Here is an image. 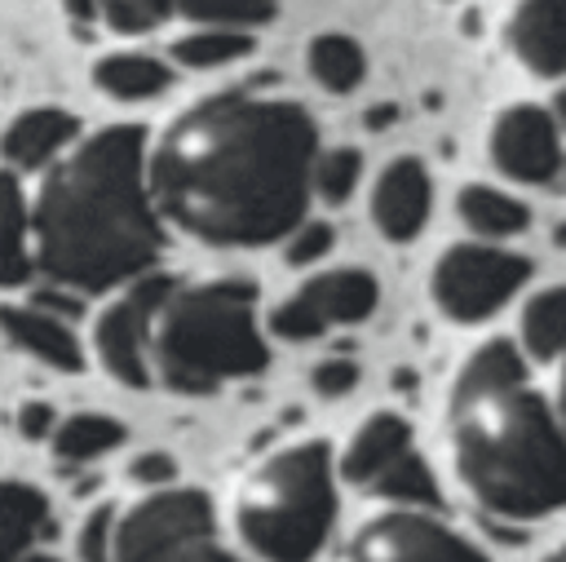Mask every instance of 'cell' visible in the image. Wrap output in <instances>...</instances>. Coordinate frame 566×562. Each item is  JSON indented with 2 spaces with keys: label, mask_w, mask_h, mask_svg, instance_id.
Returning <instances> with one entry per match:
<instances>
[{
  "label": "cell",
  "mask_w": 566,
  "mask_h": 562,
  "mask_svg": "<svg viewBox=\"0 0 566 562\" xmlns=\"http://www.w3.org/2000/svg\"><path fill=\"white\" fill-rule=\"evenodd\" d=\"M548 562H566V549H557V553H553V558H548Z\"/></svg>",
  "instance_id": "f35d334b"
},
{
  "label": "cell",
  "mask_w": 566,
  "mask_h": 562,
  "mask_svg": "<svg viewBox=\"0 0 566 562\" xmlns=\"http://www.w3.org/2000/svg\"><path fill=\"white\" fill-rule=\"evenodd\" d=\"M305 71H310V80H314L318 89H327V93H354V89L363 84L367 58H363V49H358L349 35L323 31V35H314L310 49H305Z\"/></svg>",
  "instance_id": "44dd1931"
},
{
  "label": "cell",
  "mask_w": 566,
  "mask_h": 562,
  "mask_svg": "<svg viewBox=\"0 0 566 562\" xmlns=\"http://www.w3.org/2000/svg\"><path fill=\"white\" fill-rule=\"evenodd\" d=\"M31 274V248H27V204L18 190V177L0 173V288H18Z\"/></svg>",
  "instance_id": "7402d4cb"
},
{
  "label": "cell",
  "mask_w": 566,
  "mask_h": 562,
  "mask_svg": "<svg viewBox=\"0 0 566 562\" xmlns=\"http://www.w3.org/2000/svg\"><path fill=\"white\" fill-rule=\"evenodd\" d=\"M177 279L172 274H137L124 283V292L97 314L93 323V350H97V363L119 381V385H133V389H146L150 385V358H146V341H150V319L159 310V301L168 296Z\"/></svg>",
  "instance_id": "30bf717a"
},
{
  "label": "cell",
  "mask_w": 566,
  "mask_h": 562,
  "mask_svg": "<svg viewBox=\"0 0 566 562\" xmlns=\"http://www.w3.org/2000/svg\"><path fill=\"white\" fill-rule=\"evenodd\" d=\"M380 301V288H376V274L367 270H323V274H310L292 296H283L270 314V332L283 336V341H314L332 327H349V323H363L371 319Z\"/></svg>",
  "instance_id": "9c48e42d"
},
{
  "label": "cell",
  "mask_w": 566,
  "mask_h": 562,
  "mask_svg": "<svg viewBox=\"0 0 566 562\" xmlns=\"http://www.w3.org/2000/svg\"><path fill=\"white\" fill-rule=\"evenodd\" d=\"M336 522V456L323 438L261 456L234 487V531L265 562H314Z\"/></svg>",
  "instance_id": "5b68a950"
},
{
  "label": "cell",
  "mask_w": 566,
  "mask_h": 562,
  "mask_svg": "<svg viewBox=\"0 0 566 562\" xmlns=\"http://www.w3.org/2000/svg\"><path fill=\"white\" fill-rule=\"evenodd\" d=\"M75 128H80V124H75L71 111H62V106H35V111L18 115V119L4 128L0 150H4V159L18 164V168H40V164L57 159V155L75 142Z\"/></svg>",
  "instance_id": "2e32d148"
},
{
  "label": "cell",
  "mask_w": 566,
  "mask_h": 562,
  "mask_svg": "<svg viewBox=\"0 0 566 562\" xmlns=\"http://www.w3.org/2000/svg\"><path fill=\"white\" fill-rule=\"evenodd\" d=\"M155 562H239L230 549H221L212 535H199V540H186V544H177V549H168L164 558H155Z\"/></svg>",
  "instance_id": "1f68e13d"
},
{
  "label": "cell",
  "mask_w": 566,
  "mask_h": 562,
  "mask_svg": "<svg viewBox=\"0 0 566 562\" xmlns=\"http://www.w3.org/2000/svg\"><path fill=\"white\" fill-rule=\"evenodd\" d=\"M287 248H283V257H287V266H310V261H318L327 248H332V226L327 221H296L287 235Z\"/></svg>",
  "instance_id": "f1b7e54d"
},
{
  "label": "cell",
  "mask_w": 566,
  "mask_h": 562,
  "mask_svg": "<svg viewBox=\"0 0 566 562\" xmlns=\"http://www.w3.org/2000/svg\"><path fill=\"white\" fill-rule=\"evenodd\" d=\"M429 204H433V190H429L424 164L402 155L385 164L371 186V226L389 243H411L429 221Z\"/></svg>",
  "instance_id": "4fadbf2b"
},
{
  "label": "cell",
  "mask_w": 566,
  "mask_h": 562,
  "mask_svg": "<svg viewBox=\"0 0 566 562\" xmlns=\"http://www.w3.org/2000/svg\"><path fill=\"white\" fill-rule=\"evenodd\" d=\"M517 350L522 358H539V363H553L566 350V283L544 288L522 305Z\"/></svg>",
  "instance_id": "ac0fdd59"
},
{
  "label": "cell",
  "mask_w": 566,
  "mask_h": 562,
  "mask_svg": "<svg viewBox=\"0 0 566 562\" xmlns=\"http://www.w3.org/2000/svg\"><path fill=\"white\" fill-rule=\"evenodd\" d=\"M385 504H407V509H438L442 496H438V482H433V469L407 447L398 460H389L371 482H367Z\"/></svg>",
  "instance_id": "cb8c5ba5"
},
{
  "label": "cell",
  "mask_w": 566,
  "mask_h": 562,
  "mask_svg": "<svg viewBox=\"0 0 566 562\" xmlns=\"http://www.w3.org/2000/svg\"><path fill=\"white\" fill-rule=\"evenodd\" d=\"M128 473H133L142 487H168V482L177 478V465H172V456H164V451H146V456H137V460L128 465Z\"/></svg>",
  "instance_id": "d6a6232c"
},
{
  "label": "cell",
  "mask_w": 566,
  "mask_h": 562,
  "mask_svg": "<svg viewBox=\"0 0 566 562\" xmlns=\"http://www.w3.org/2000/svg\"><path fill=\"white\" fill-rule=\"evenodd\" d=\"M111 522H115L111 504H102L84 518V527H80V558L84 562H111Z\"/></svg>",
  "instance_id": "4dcf8cb0"
},
{
  "label": "cell",
  "mask_w": 566,
  "mask_h": 562,
  "mask_svg": "<svg viewBox=\"0 0 566 562\" xmlns=\"http://www.w3.org/2000/svg\"><path fill=\"white\" fill-rule=\"evenodd\" d=\"M455 208H460V221L482 239H513V235H522L531 226V212H526L522 199H513L509 190L482 186V181L464 186L455 195Z\"/></svg>",
  "instance_id": "d6986e66"
},
{
  "label": "cell",
  "mask_w": 566,
  "mask_h": 562,
  "mask_svg": "<svg viewBox=\"0 0 566 562\" xmlns=\"http://www.w3.org/2000/svg\"><path fill=\"white\" fill-rule=\"evenodd\" d=\"M500 35L526 75L566 80V0H517Z\"/></svg>",
  "instance_id": "7c38bea8"
},
{
  "label": "cell",
  "mask_w": 566,
  "mask_h": 562,
  "mask_svg": "<svg viewBox=\"0 0 566 562\" xmlns=\"http://www.w3.org/2000/svg\"><path fill=\"white\" fill-rule=\"evenodd\" d=\"M252 53L248 31H226V27H195L190 35L172 40V62L186 71H217Z\"/></svg>",
  "instance_id": "d4e9b609"
},
{
  "label": "cell",
  "mask_w": 566,
  "mask_h": 562,
  "mask_svg": "<svg viewBox=\"0 0 566 562\" xmlns=\"http://www.w3.org/2000/svg\"><path fill=\"white\" fill-rule=\"evenodd\" d=\"M49 527L44 491L27 482H0V562H18Z\"/></svg>",
  "instance_id": "e0dca14e"
},
{
  "label": "cell",
  "mask_w": 566,
  "mask_h": 562,
  "mask_svg": "<svg viewBox=\"0 0 566 562\" xmlns=\"http://www.w3.org/2000/svg\"><path fill=\"white\" fill-rule=\"evenodd\" d=\"M0 332L9 345H18L22 354H31L35 363H44L53 372L84 367V350H80L75 332L66 327V319H57L40 305H0Z\"/></svg>",
  "instance_id": "5bb4252c"
},
{
  "label": "cell",
  "mask_w": 566,
  "mask_h": 562,
  "mask_svg": "<svg viewBox=\"0 0 566 562\" xmlns=\"http://www.w3.org/2000/svg\"><path fill=\"white\" fill-rule=\"evenodd\" d=\"M93 84L106 97L146 102V97H159L172 84V71L159 58H150V53H111V58H102L93 66Z\"/></svg>",
  "instance_id": "ffe728a7"
},
{
  "label": "cell",
  "mask_w": 566,
  "mask_h": 562,
  "mask_svg": "<svg viewBox=\"0 0 566 562\" xmlns=\"http://www.w3.org/2000/svg\"><path fill=\"white\" fill-rule=\"evenodd\" d=\"M548 407H553L557 425L566 429V350L557 354V372H553V394H548Z\"/></svg>",
  "instance_id": "e575fe53"
},
{
  "label": "cell",
  "mask_w": 566,
  "mask_h": 562,
  "mask_svg": "<svg viewBox=\"0 0 566 562\" xmlns=\"http://www.w3.org/2000/svg\"><path fill=\"white\" fill-rule=\"evenodd\" d=\"M442 438L455 482L482 513L526 522L566 509V429L526 376L447 389Z\"/></svg>",
  "instance_id": "3957f363"
},
{
  "label": "cell",
  "mask_w": 566,
  "mask_h": 562,
  "mask_svg": "<svg viewBox=\"0 0 566 562\" xmlns=\"http://www.w3.org/2000/svg\"><path fill=\"white\" fill-rule=\"evenodd\" d=\"M18 562H57V558H53V553H31V549H27Z\"/></svg>",
  "instance_id": "74e56055"
},
{
  "label": "cell",
  "mask_w": 566,
  "mask_h": 562,
  "mask_svg": "<svg viewBox=\"0 0 566 562\" xmlns=\"http://www.w3.org/2000/svg\"><path fill=\"white\" fill-rule=\"evenodd\" d=\"M411 447V425L398 416V412H371L358 420V429L345 438V451L336 460L340 478L367 487L389 460H398L402 451Z\"/></svg>",
  "instance_id": "9a60e30c"
},
{
  "label": "cell",
  "mask_w": 566,
  "mask_h": 562,
  "mask_svg": "<svg viewBox=\"0 0 566 562\" xmlns=\"http://www.w3.org/2000/svg\"><path fill=\"white\" fill-rule=\"evenodd\" d=\"M310 385H314L323 398H340V394H349V389L358 385V363L332 354V358H323V363L310 372Z\"/></svg>",
  "instance_id": "f546056e"
},
{
  "label": "cell",
  "mask_w": 566,
  "mask_h": 562,
  "mask_svg": "<svg viewBox=\"0 0 566 562\" xmlns=\"http://www.w3.org/2000/svg\"><path fill=\"white\" fill-rule=\"evenodd\" d=\"M486 159L509 181L548 186L566 164L553 111L539 102H509L486 128Z\"/></svg>",
  "instance_id": "8fae6325"
},
{
  "label": "cell",
  "mask_w": 566,
  "mask_h": 562,
  "mask_svg": "<svg viewBox=\"0 0 566 562\" xmlns=\"http://www.w3.org/2000/svg\"><path fill=\"white\" fill-rule=\"evenodd\" d=\"M212 535V500L199 487H155L111 522V562H155L168 549Z\"/></svg>",
  "instance_id": "ba28073f"
},
{
  "label": "cell",
  "mask_w": 566,
  "mask_h": 562,
  "mask_svg": "<svg viewBox=\"0 0 566 562\" xmlns=\"http://www.w3.org/2000/svg\"><path fill=\"white\" fill-rule=\"evenodd\" d=\"M31 305H40V310H49V314H57V319H71V314L80 310L75 296H66V292H57V288H53V292H35Z\"/></svg>",
  "instance_id": "d590c367"
},
{
  "label": "cell",
  "mask_w": 566,
  "mask_h": 562,
  "mask_svg": "<svg viewBox=\"0 0 566 562\" xmlns=\"http://www.w3.org/2000/svg\"><path fill=\"white\" fill-rule=\"evenodd\" d=\"M164 4H168V0H164Z\"/></svg>",
  "instance_id": "ab89813d"
},
{
  "label": "cell",
  "mask_w": 566,
  "mask_h": 562,
  "mask_svg": "<svg viewBox=\"0 0 566 562\" xmlns=\"http://www.w3.org/2000/svg\"><path fill=\"white\" fill-rule=\"evenodd\" d=\"M531 261L491 243H451L429 270V301L451 323H482L517 296Z\"/></svg>",
  "instance_id": "8992f818"
},
{
  "label": "cell",
  "mask_w": 566,
  "mask_h": 562,
  "mask_svg": "<svg viewBox=\"0 0 566 562\" xmlns=\"http://www.w3.org/2000/svg\"><path fill=\"white\" fill-rule=\"evenodd\" d=\"M318 128L301 102L212 93L186 106L146 150L159 221L212 248H265L310 208Z\"/></svg>",
  "instance_id": "6da1fadb"
},
{
  "label": "cell",
  "mask_w": 566,
  "mask_h": 562,
  "mask_svg": "<svg viewBox=\"0 0 566 562\" xmlns=\"http://www.w3.org/2000/svg\"><path fill=\"white\" fill-rule=\"evenodd\" d=\"M358 173H363V155L354 146L318 150L310 168V195H318L323 204H345L358 186Z\"/></svg>",
  "instance_id": "4316f807"
},
{
  "label": "cell",
  "mask_w": 566,
  "mask_h": 562,
  "mask_svg": "<svg viewBox=\"0 0 566 562\" xmlns=\"http://www.w3.org/2000/svg\"><path fill=\"white\" fill-rule=\"evenodd\" d=\"M150 381L172 394H212L226 381L256 376L270 363L256 288L243 279L172 283L150 319Z\"/></svg>",
  "instance_id": "277c9868"
},
{
  "label": "cell",
  "mask_w": 566,
  "mask_h": 562,
  "mask_svg": "<svg viewBox=\"0 0 566 562\" xmlns=\"http://www.w3.org/2000/svg\"><path fill=\"white\" fill-rule=\"evenodd\" d=\"M168 13H181L195 27L252 31L279 13V0H168Z\"/></svg>",
  "instance_id": "484cf974"
},
{
  "label": "cell",
  "mask_w": 566,
  "mask_h": 562,
  "mask_svg": "<svg viewBox=\"0 0 566 562\" xmlns=\"http://www.w3.org/2000/svg\"><path fill=\"white\" fill-rule=\"evenodd\" d=\"M336 562H491L433 509L380 504L354 522Z\"/></svg>",
  "instance_id": "52a82bcc"
},
{
  "label": "cell",
  "mask_w": 566,
  "mask_h": 562,
  "mask_svg": "<svg viewBox=\"0 0 566 562\" xmlns=\"http://www.w3.org/2000/svg\"><path fill=\"white\" fill-rule=\"evenodd\" d=\"M53 451L71 465H84V460H97L106 451H115L124 443V425L115 416H102V412H75L66 416L62 425H53Z\"/></svg>",
  "instance_id": "603a6c76"
},
{
  "label": "cell",
  "mask_w": 566,
  "mask_h": 562,
  "mask_svg": "<svg viewBox=\"0 0 566 562\" xmlns=\"http://www.w3.org/2000/svg\"><path fill=\"white\" fill-rule=\"evenodd\" d=\"M35 261L57 288L106 292L159 261L164 221L146 186V133L111 124L80 142L40 181Z\"/></svg>",
  "instance_id": "7a4b0ae2"
},
{
  "label": "cell",
  "mask_w": 566,
  "mask_h": 562,
  "mask_svg": "<svg viewBox=\"0 0 566 562\" xmlns=\"http://www.w3.org/2000/svg\"><path fill=\"white\" fill-rule=\"evenodd\" d=\"M62 4H66V13L75 22H93L97 18V0H62Z\"/></svg>",
  "instance_id": "8d00e7d4"
},
{
  "label": "cell",
  "mask_w": 566,
  "mask_h": 562,
  "mask_svg": "<svg viewBox=\"0 0 566 562\" xmlns=\"http://www.w3.org/2000/svg\"><path fill=\"white\" fill-rule=\"evenodd\" d=\"M97 13L106 18L111 31H124V35H137V31H150L168 18V4L164 0H97Z\"/></svg>",
  "instance_id": "83f0119b"
},
{
  "label": "cell",
  "mask_w": 566,
  "mask_h": 562,
  "mask_svg": "<svg viewBox=\"0 0 566 562\" xmlns=\"http://www.w3.org/2000/svg\"><path fill=\"white\" fill-rule=\"evenodd\" d=\"M53 407L49 403H27L22 412H18V429L27 434V438H49L53 434Z\"/></svg>",
  "instance_id": "836d02e7"
}]
</instances>
